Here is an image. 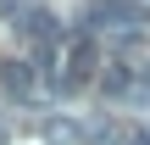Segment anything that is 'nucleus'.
<instances>
[{
  "label": "nucleus",
  "mask_w": 150,
  "mask_h": 145,
  "mask_svg": "<svg viewBox=\"0 0 150 145\" xmlns=\"http://www.w3.org/2000/svg\"><path fill=\"white\" fill-rule=\"evenodd\" d=\"M139 22H145V11L134 0H95L83 11V28H139Z\"/></svg>",
  "instance_id": "1"
},
{
  "label": "nucleus",
  "mask_w": 150,
  "mask_h": 145,
  "mask_svg": "<svg viewBox=\"0 0 150 145\" xmlns=\"http://www.w3.org/2000/svg\"><path fill=\"white\" fill-rule=\"evenodd\" d=\"M95 67H100V50H95V39L72 45V56H67V73L56 78V89H78V84H89V78H95Z\"/></svg>",
  "instance_id": "2"
},
{
  "label": "nucleus",
  "mask_w": 150,
  "mask_h": 145,
  "mask_svg": "<svg viewBox=\"0 0 150 145\" xmlns=\"http://www.w3.org/2000/svg\"><path fill=\"white\" fill-rule=\"evenodd\" d=\"M17 17H22L17 28H22L28 39H56V11H50V6H22Z\"/></svg>",
  "instance_id": "3"
},
{
  "label": "nucleus",
  "mask_w": 150,
  "mask_h": 145,
  "mask_svg": "<svg viewBox=\"0 0 150 145\" xmlns=\"http://www.w3.org/2000/svg\"><path fill=\"white\" fill-rule=\"evenodd\" d=\"M0 84H6L17 101H28V95H33V73H28L22 61H6V67H0Z\"/></svg>",
  "instance_id": "4"
},
{
  "label": "nucleus",
  "mask_w": 150,
  "mask_h": 145,
  "mask_svg": "<svg viewBox=\"0 0 150 145\" xmlns=\"http://www.w3.org/2000/svg\"><path fill=\"white\" fill-rule=\"evenodd\" d=\"M45 145H78V123L72 117H45Z\"/></svg>",
  "instance_id": "5"
},
{
  "label": "nucleus",
  "mask_w": 150,
  "mask_h": 145,
  "mask_svg": "<svg viewBox=\"0 0 150 145\" xmlns=\"http://www.w3.org/2000/svg\"><path fill=\"white\" fill-rule=\"evenodd\" d=\"M106 145H150V134H145V129H128V134H111Z\"/></svg>",
  "instance_id": "6"
},
{
  "label": "nucleus",
  "mask_w": 150,
  "mask_h": 145,
  "mask_svg": "<svg viewBox=\"0 0 150 145\" xmlns=\"http://www.w3.org/2000/svg\"><path fill=\"white\" fill-rule=\"evenodd\" d=\"M22 6H28V0H0V17H17Z\"/></svg>",
  "instance_id": "7"
},
{
  "label": "nucleus",
  "mask_w": 150,
  "mask_h": 145,
  "mask_svg": "<svg viewBox=\"0 0 150 145\" xmlns=\"http://www.w3.org/2000/svg\"><path fill=\"white\" fill-rule=\"evenodd\" d=\"M0 145H11V129H6V123H0Z\"/></svg>",
  "instance_id": "8"
},
{
  "label": "nucleus",
  "mask_w": 150,
  "mask_h": 145,
  "mask_svg": "<svg viewBox=\"0 0 150 145\" xmlns=\"http://www.w3.org/2000/svg\"><path fill=\"white\" fill-rule=\"evenodd\" d=\"M0 67H6V61H0Z\"/></svg>",
  "instance_id": "9"
}]
</instances>
